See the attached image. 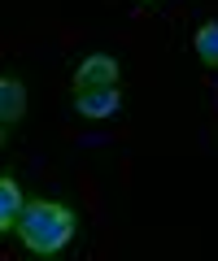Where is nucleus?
I'll list each match as a JSON object with an SVG mask.
<instances>
[{
	"label": "nucleus",
	"mask_w": 218,
	"mask_h": 261,
	"mask_svg": "<svg viewBox=\"0 0 218 261\" xmlns=\"http://www.w3.org/2000/svg\"><path fill=\"white\" fill-rule=\"evenodd\" d=\"M75 87L79 92H83V87H118V61L105 57V53H92L75 70Z\"/></svg>",
	"instance_id": "obj_2"
},
{
	"label": "nucleus",
	"mask_w": 218,
	"mask_h": 261,
	"mask_svg": "<svg viewBox=\"0 0 218 261\" xmlns=\"http://www.w3.org/2000/svg\"><path fill=\"white\" fill-rule=\"evenodd\" d=\"M118 105H123L118 87H83L79 92V113L83 118H114Z\"/></svg>",
	"instance_id": "obj_3"
},
{
	"label": "nucleus",
	"mask_w": 218,
	"mask_h": 261,
	"mask_svg": "<svg viewBox=\"0 0 218 261\" xmlns=\"http://www.w3.org/2000/svg\"><path fill=\"white\" fill-rule=\"evenodd\" d=\"M27 113V87L18 79H0V122L9 126V122H22Z\"/></svg>",
	"instance_id": "obj_4"
},
{
	"label": "nucleus",
	"mask_w": 218,
	"mask_h": 261,
	"mask_svg": "<svg viewBox=\"0 0 218 261\" xmlns=\"http://www.w3.org/2000/svg\"><path fill=\"white\" fill-rule=\"evenodd\" d=\"M22 192H18V183L13 178H0V231H9L13 222H18V214H22Z\"/></svg>",
	"instance_id": "obj_5"
},
{
	"label": "nucleus",
	"mask_w": 218,
	"mask_h": 261,
	"mask_svg": "<svg viewBox=\"0 0 218 261\" xmlns=\"http://www.w3.org/2000/svg\"><path fill=\"white\" fill-rule=\"evenodd\" d=\"M18 240L35 257H57L70 240H75V209L61 200H31L18 214Z\"/></svg>",
	"instance_id": "obj_1"
},
{
	"label": "nucleus",
	"mask_w": 218,
	"mask_h": 261,
	"mask_svg": "<svg viewBox=\"0 0 218 261\" xmlns=\"http://www.w3.org/2000/svg\"><path fill=\"white\" fill-rule=\"evenodd\" d=\"M0 144H5V130H0Z\"/></svg>",
	"instance_id": "obj_7"
},
{
	"label": "nucleus",
	"mask_w": 218,
	"mask_h": 261,
	"mask_svg": "<svg viewBox=\"0 0 218 261\" xmlns=\"http://www.w3.org/2000/svg\"><path fill=\"white\" fill-rule=\"evenodd\" d=\"M197 57L218 70V22H205V27L197 31Z\"/></svg>",
	"instance_id": "obj_6"
}]
</instances>
